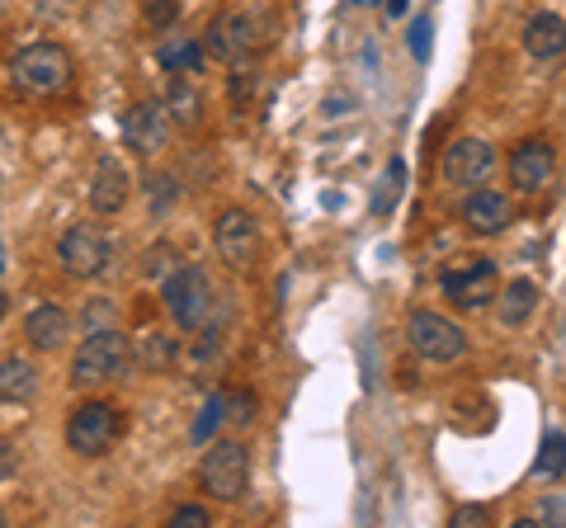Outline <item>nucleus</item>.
Masks as SVG:
<instances>
[{"instance_id": "1", "label": "nucleus", "mask_w": 566, "mask_h": 528, "mask_svg": "<svg viewBox=\"0 0 566 528\" xmlns=\"http://www.w3.org/2000/svg\"><path fill=\"white\" fill-rule=\"evenodd\" d=\"M10 81H14V91L29 99H52V95L71 91L76 66H71V52L57 43H29L20 57L10 62Z\"/></svg>"}, {"instance_id": "2", "label": "nucleus", "mask_w": 566, "mask_h": 528, "mask_svg": "<svg viewBox=\"0 0 566 528\" xmlns=\"http://www.w3.org/2000/svg\"><path fill=\"white\" fill-rule=\"evenodd\" d=\"M128 363V336L114 326H91V336L76 345V359H71V387L91 392L99 382H114Z\"/></svg>"}, {"instance_id": "3", "label": "nucleus", "mask_w": 566, "mask_h": 528, "mask_svg": "<svg viewBox=\"0 0 566 528\" xmlns=\"http://www.w3.org/2000/svg\"><path fill=\"white\" fill-rule=\"evenodd\" d=\"M274 43V20L255 10H227L218 24L208 29V52L222 62H245Z\"/></svg>"}, {"instance_id": "4", "label": "nucleus", "mask_w": 566, "mask_h": 528, "mask_svg": "<svg viewBox=\"0 0 566 528\" xmlns=\"http://www.w3.org/2000/svg\"><path fill=\"white\" fill-rule=\"evenodd\" d=\"M161 303L170 311V321L180 330H203L208 316H212V284L199 264H180V270L166 274V288H161Z\"/></svg>"}, {"instance_id": "5", "label": "nucleus", "mask_w": 566, "mask_h": 528, "mask_svg": "<svg viewBox=\"0 0 566 528\" xmlns=\"http://www.w3.org/2000/svg\"><path fill=\"white\" fill-rule=\"evenodd\" d=\"M123 434V415L114 401H81L66 420V448L81 453V457H104Z\"/></svg>"}, {"instance_id": "6", "label": "nucleus", "mask_w": 566, "mask_h": 528, "mask_svg": "<svg viewBox=\"0 0 566 528\" xmlns=\"http://www.w3.org/2000/svg\"><path fill=\"white\" fill-rule=\"evenodd\" d=\"M439 284H444V297L458 311H486L495 303V293H501V274H495V264L486 255H463L449 264Z\"/></svg>"}, {"instance_id": "7", "label": "nucleus", "mask_w": 566, "mask_h": 528, "mask_svg": "<svg viewBox=\"0 0 566 528\" xmlns=\"http://www.w3.org/2000/svg\"><path fill=\"white\" fill-rule=\"evenodd\" d=\"M199 482L212 500L232 505L245 496V482H251V453L237 439H218L208 453H203V467H199Z\"/></svg>"}, {"instance_id": "8", "label": "nucleus", "mask_w": 566, "mask_h": 528, "mask_svg": "<svg viewBox=\"0 0 566 528\" xmlns=\"http://www.w3.org/2000/svg\"><path fill=\"white\" fill-rule=\"evenodd\" d=\"M57 260H62V274L66 278H76V284H91V278H99L104 270H109L114 245H109V236H104L95 222H76V226H66V236L57 245Z\"/></svg>"}, {"instance_id": "9", "label": "nucleus", "mask_w": 566, "mask_h": 528, "mask_svg": "<svg viewBox=\"0 0 566 528\" xmlns=\"http://www.w3.org/2000/svg\"><path fill=\"white\" fill-rule=\"evenodd\" d=\"M406 340H411L416 355L430 359V363H453V359L468 355L463 326L449 321L444 311H411V321H406Z\"/></svg>"}, {"instance_id": "10", "label": "nucleus", "mask_w": 566, "mask_h": 528, "mask_svg": "<svg viewBox=\"0 0 566 528\" xmlns=\"http://www.w3.org/2000/svg\"><path fill=\"white\" fill-rule=\"evenodd\" d=\"M212 245L218 255L232 264V270H255L260 255H264V241H260V222L245 213V208H227L212 226Z\"/></svg>"}, {"instance_id": "11", "label": "nucleus", "mask_w": 566, "mask_h": 528, "mask_svg": "<svg viewBox=\"0 0 566 528\" xmlns=\"http://www.w3.org/2000/svg\"><path fill=\"white\" fill-rule=\"evenodd\" d=\"M553 175H557V147L547 137H528V142L510 151V180H515V189L538 193L553 184Z\"/></svg>"}, {"instance_id": "12", "label": "nucleus", "mask_w": 566, "mask_h": 528, "mask_svg": "<svg viewBox=\"0 0 566 528\" xmlns=\"http://www.w3.org/2000/svg\"><path fill=\"white\" fill-rule=\"evenodd\" d=\"M495 170V151L482 137H458V142L444 151V180L458 189H472V184H486Z\"/></svg>"}, {"instance_id": "13", "label": "nucleus", "mask_w": 566, "mask_h": 528, "mask_svg": "<svg viewBox=\"0 0 566 528\" xmlns=\"http://www.w3.org/2000/svg\"><path fill=\"white\" fill-rule=\"evenodd\" d=\"M510 222H515V203L495 189H476L463 203V226L472 236H501V232H510Z\"/></svg>"}, {"instance_id": "14", "label": "nucleus", "mask_w": 566, "mask_h": 528, "mask_svg": "<svg viewBox=\"0 0 566 528\" xmlns=\"http://www.w3.org/2000/svg\"><path fill=\"white\" fill-rule=\"evenodd\" d=\"M166 133H170V109L166 104H137L123 118V137H128V147L137 156H156L166 147Z\"/></svg>"}, {"instance_id": "15", "label": "nucleus", "mask_w": 566, "mask_h": 528, "mask_svg": "<svg viewBox=\"0 0 566 528\" xmlns=\"http://www.w3.org/2000/svg\"><path fill=\"white\" fill-rule=\"evenodd\" d=\"M128 193H133V180H128V170H123V161L118 156H99V166L91 175V208L104 218H114V213H123Z\"/></svg>"}, {"instance_id": "16", "label": "nucleus", "mask_w": 566, "mask_h": 528, "mask_svg": "<svg viewBox=\"0 0 566 528\" xmlns=\"http://www.w3.org/2000/svg\"><path fill=\"white\" fill-rule=\"evenodd\" d=\"M524 52L528 57H538V62H557L562 52H566V20L553 10H538V14H528V24H524Z\"/></svg>"}, {"instance_id": "17", "label": "nucleus", "mask_w": 566, "mask_h": 528, "mask_svg": "<svg viewBox=\"0 0 566 528\" xmlns=\"http://www.w3.org/2000/svg\"><path fill=\"white\" fill-rule=\"evenodd\" d=\"M24 336H29L33 349H43V355H48V349H62L66 336H71V316H66L57 303H43V307H33V311H29Z\"/></svg>"}, {"instance_id": "18", "label": "nucleus", "mask_w": 566, "mask_h": 528, "mask_svg": "<svg viewBox=\"0 0 566 528\" xmlns=\"http://www.w3.org/2000/svg\"><path fill=\"white\" fill-rule=\"evenodd\" d=\"M33 392H39V368L20 355L0 359V401L6 406H24V401H33Z\"/></svg>"}, {"instance_id": "19", "label": "nucleus", "mask_w": 566, "mask_h": 528, "mask_svg": "<svg viewBox=\"0 0 566 528\" xmlns=\"http://www.w3.org/2000/svg\"><path fill=\"white\" fill-rule=\"evenodd\" d=\"M538 307V284L534 278H510V288L495 293V316H501V326H524L528 316Z\"/></svg>"}, {"instance_id": "20", "label": "nucleus", "mask_w": 566, "mask_h": 528, "mask_svg": "<svg viewBox=\"0 0 566 528\" xmlns=\"http://www.w3.org/2000/svg\"><path fill=\"white\" fill-rule=\"evenodd\" d=\"M156 57H161V66L166 72L175 76V72H203V47L199 43H189V39H170V43H161V52H156Z\"/></svg>"}, {"instance_id": "21", "label": "nucleus", "mask_w": 566, "mask_h": 528, "mask_svg": "<svg viewBox=\"0 0 566 528\" xmlns=\"http://www.w3.org/2000/svg\"><path fill=\"white\" fill-rule=\"evenodd\" d=\"M401 189H406V166L392 156V161H387V170H382V180H378V189H374V203H368V208H374L378 218H387V213H392V208L401 203Z\"/></svg>"}, {"instance_id": "22", "label": "nucleus", "mask_w": 566, "mask_h": 528, "mask_svg": "<svg viewBox=\"0 0 566 528\" xmlns=\"http://www.w3.org/2000/svg\"><path fill=\"white\" fill-rule=\"evenodd\" d=\"M166 109H170V118H180V123H199V95H193V85L185 81V72H175L170 76V91H166Z\"/></svg>"}, {"instance_id": "23", "label": "nucleus", "mask_w": 566, "mask_h": 528, "mask_svg": "<svg viewBox=\"0 0 566 528\" xmlns=\"http://www.w3.org/2000/svg\"><path fill=\"white\" fill-rule=\"evenodd\" d=\"M170 359H175V340L166 336V330H147L142 345H137V363L156 373V368H170Z\"/></svg>"}, {"instance_id": "24", "label": "nucleus", "mask_w": 566, "mask_h": 528, "mask_svg": "<svg viewBox=\"0 0 566 528\" xmlns=\"http://www.w3.org/2000/svg\"><path fill=\"white\" fill-rule=\"evenodd\" d=\"M566 472V434H547L543 448H538V463H534V477L557 482Z\"/></svg>"}, {"instance_id": "25", "label": "nucleus", "mask_w": 566, "mask_h": 528, "mask_svg": "<svg viewBox=\"0 0 566 528\" xmlns=\"http://www.w3.org/2000/svg\"><path fill=\"white\" fill-rule=\"evenodd\" d=\"M222 411H227V397H208V401H203L199 420H193V444H208V434H218Z\"/></svg>"}, {"instance_id": "26", "label": "nucleus", "mask_w": 566, "mask_h": 528, "mask_svg": "<svg viewBox=\"0 0 566 528\" xmlns=\"http://www.w3.org/2000/svg\"><path fill=\"white\" fill-rule=\"evenodd\" d=\"M175 260H180V255H175V245H170V241H156L151 251L142 255V274H147V278H161V274L175 270Z\"/></svg>"}, {"instance_id": "27", "label": "nucleus", "mask_w": 566, "mask_h": 528, "mask_svg": "<svg viewBox=\"0 0 566 528\" xmlns=\"http://www.w3.org/2000/svg\"><path fill=\"white\" fill-rule=\"evenodd\" d=\"M430 33H434V14H420V20L411 24V52H416V62H430Z\"/></svg>"}, {"instance_id": "28", "label": "nucleus", "mask_w": 566, "mask_h": 528, "mask_svg": "<svg viewBox=\"0 0 566 528\" xmlns=\"http://www.w3.org/2000/svg\"><path fill=\"white\" fill-rule=\"evenodd\" d=\"M175 14H180V0H151V6H147V24L166 29V24H175Z\"/></svg>"}, {"instance_id": "29", "label": "nucleus", "mask_w": 566, "mask_h": 528, "mask_svg": "<svg viewBox=\"0 0 566 528\" xmlns=\"http://www.w3.org/2000/svg\"><path fill=\"white\" fill-rule=\"evenodd\" d=\"M170 524H175V528H203V524H212V519H208L203 505H180V509H170Z\"/></svg>"}, {"instance_id": "30", "label": "nucleus", "mask_w": 566, "mask_h": 528, "mask_svg": "<svg viewBox=\"0 0 566 528\" xmlns=\"http://www.w3.org/2000/svg\"><path fill=\"white\" fill-rule=\"evenodd\" d=\"M166 203H175V180L170 175H156L151 180V213H166Z\"/></svg>"}, {"instance_id": "31", "label": "nucleus", "mask_w": 566, "mask_h": 528, "mask_svg": "<svg viewBox=\"0 0 566 528\" xmlns=\"http://www.w3.org/2000/svg\"><path fill=\"white\" fill-rule=\"evenodd\" d=\"M232 406H237L232 420H245V425L255 420V397H251V392H237V397H232Z\"/></svg>"}, {"instance_id": "32", "label": "nucleus", "mask_w": 566, "mask_h": 528, "mask_svg": "<svg viewBox=\"0 0 566 528\" xmlns=\"http://www.w3.org/2000/svg\"><path fill=\"white\" fill-rule=\"evenodd\" d=\"M10 472H14V448L0 439V482H10Z\"/></svg>"}, {"instance_id": "33", "label": "nucleus", "mask_w": 566, "mask_h": 528, "mask_svg": "<svg viewBox=\"0 0 566 528\" xmlns=\"http://www.w3.org/2000/svg\"><path fill=\"white\" fill-rule=\"evenodd\" d=\"M476 519H486L482 505H476V509H458V515H453V524H476Z\"/></svg>"}, {"instance_id": "34", "label": "nucleus", "mask_w": 566, "mask_h": 528, "mask_svg": "<svg viewBox=\"0 0 566 528\" xmlns=\"http://www.w3.org/2000/svg\"><path fill=\"white\" fill-rule=\"evenodd\" d=\"M406 10H411V0H387V14H392V20H401Z\"/></svg>"}, {"instance_id": "35", "label": "nucleus", "mask_w": 566, "mask_h": 528, "mask_svg": "<svg viewBox=\"0 0 566 528\" xmlns=\"http://www.w3.org/2000/svg\"><path fill=\"white\" fill-rule=\"evenodd\" d=\"M6 307H10V303H6V288H0V321H6Z\"/></svg>"}, {"instance_id": "36", "label": "nucleus", "mask_w": 566, "mask_h": 528, "mask_svg": "<svg viewBox=\"0 0 566 528\" xmlns=\"http://www.w3.org/2000/svg\"><path fill=\"white\" fill-rule=\"evenodd\" d=\"M359 6H374V0H359Z\"/></svg>"}]
</instances>
